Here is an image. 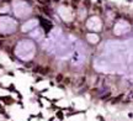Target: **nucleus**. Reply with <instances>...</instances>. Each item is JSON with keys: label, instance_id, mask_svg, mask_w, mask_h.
Instances as JSON below:
<instances>
[{"label": "nucleus", "instance_id": "1", "mask_svg": "<svg viewBox=\"0 0 133 121\" xmlns=\"http://www.w3.org/2000/svg\"><path fill=\"white\" fill-rule=\"evenodd\" d=\"M94 68L102 73H126L127 56L116 53H106L94 61Z\"/></svg>", "mask_w": 133, "mask_h": 121}, {"label": "nucleus", "instance_id": "2", "mask_svg": "<svg viewBox=\"0 0 133 121\" xmlns=\"http://www.w3.org/2000/svg\"><path fill=\"white\" fill-rule=\"evenodd\" d=\"M36 53V44L31 40H21L15 47V54L22 61H30Z\"/></svg>", "mask_w": 133, "mask_h": 121}, {"label": "nucleus", "instance_id": "3", "mask_svg": "<svg viewBox=\"0 0 133 121\" xmlns=\"http://www.w3.org/2000/svg\"><path fill=\"white\" fill-rule=\"evenodd\" d=\"M105 49L107 53H116V54H123L127 56V51H131V46L127 44V42H121V41H107L105 43Z\"/></svg>", "mask_w": 133, "mask_h": 121}, {"label": "nucleus", "instance_id": "4", "mask_svg": "<svg viewBox=\"0 0 133 121\" xmlns=\"http://www.w3.org/2000/svg\"><path fill=\"white\" fill-rule=\"evenodd\" d=\"M74 43H75V47H74V49H73V52H71V54H70L71 63H73V66H75V67H81V66L84 64L85 58H86L85 48H84V46L81 44L80 41H75Z\"/></svg>", "mask_w": 133, "mask_h": 121}, {"label": "nucleus", "instance_id": "5", "mask_svg": "<svg viewBox=\"0 0 133 121\" xmlns=\"http://www.w3.org/2000/svg\"><path fill=\"white\" fill-rule=\"evenodd\" d=\"M17 27V22L10 16H0V32L4 35L12 34Z\"/></svg>", "mask_w": 133, "mask_h": 121}, {"label": "nucleus", "instance_id": "6", "mask_svg": "<svg viewBox=\"0 0 133 121\" xmlns=\"http://www.w3.org/2000/svg\"><path fill=\"white\" fill-rule=\"evenodd\" d=\"M14 12L15 15L19 17V19H24V17H27L31 12H32V9L26 1L24 0H16L14 3Z\"/></svg>", "mask_w": 133, "mask_h": 121}, {"label": "nucleus", "instance_id": "7", "mask_svg": "<svg viewBox=\"0 0 133 121\" xmlns=\"http://www.w3.org/2000/svg\"><path fill=\"white\" fill-rule=\"evenodd\" d=\"M129 29H131V26H129V24L127 21L119 20V21H117L116 25H115L114 32H115V35H117V36H122V35L127 34L129 31Z\"/></svg>", "mask_w": 133, "mask_h": 121}, {"label": "nucleus", "instance_id": "8", "mask_svg": "<svg viewBox=\"0 0 133 121\" xmlns=\"http://www.w3.org/2000/svg\"><path fill=\"white\" fill-rule=\"evenodd\" d=\"M86 26L88 29L91 30V31H100L101 27H102V22H101V19L97 17V16H92L86 22Z\"/></svg>", "mask_w": 133, "mask_h": 121}, {"label": "nucleus", "instance_id": "9", "mask_svg": "<svg viewBox=\"0 0 133 121\" xmlns=\"http://www.w3.org/2000/svg\"><path fill=\"white\" fill-rule=\"evenodd\" d=\"M58 14H59V16H61L64 21H70V20L73 19L71 11L68 9V8H65V6H59V8H58Z\"/></svg>", "mask_w": 133, "mask_h": 121}, {"label": "nucleus", "instance_id": "10", "mask_svg": "<svg viewBox=\"0 0 133 121\" xmlns=\"http://www.w3.org/2000/svg\"><path fill=\"white\" fill-rule=\"evenodd\" d=\"M38 26V21L37 20H29V21H26L24 25H22V27H21V30L24 31V32H29V31H32V30H35L36 27Z\"/></svg>", "mask_w": 133, "mask_h": 121}, {"label": "nucleus", "instance_id": "11", "mask_svg": "<svg viewBox=\"0 0 133 121\" xmlns=\"http://www.w3.org/2000/svg\"><path fill=\"white\" fill-rule=\"evenodd\" d=\"M86 39H88V41L90 42V43H92V44H95V43H97L99 42V36L96 34H88L86 35Z\"/></svg>", "mask_w": 133, "mask_h": 121}, {"label": "nucleus", "instance_id": "12", "mask_svg": "<svg viewBox=\"0 0 133 121\" xmlns=\"http://www.w3.org/2000/svg\"><path fill=\"white\" fill-rule=\"evenodd\" d=\"M30 36L31 37H33V39H41L42 37V31L39 29H35V30H32L31 31V34H30Z\"/></svg>", "mask_w": 133, "mask_h": 121}, {"label": "nucleus", "instance_id": "13", "mask_svg": "<svg viewBox=\"0 0 133 121\" xmlns=\"http://www.w3.org/2000/svg\"><path fill=\"white\" fill-rule=\"evenodd\" d=\"M5 11H9V6H4L0 9V12H5Z\"/></svg>", "mask_w": 133, "mask_h": 121}]
</instances>
